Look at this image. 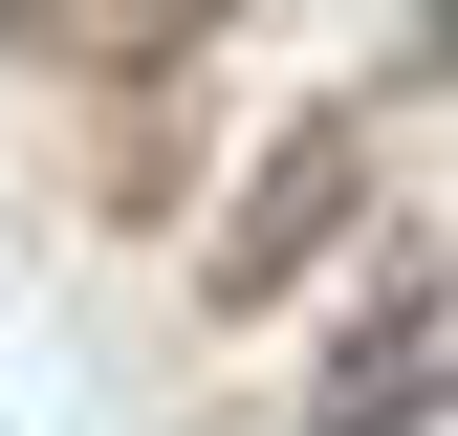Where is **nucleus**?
Returning a JSON list of instances; mask_svg holds the SVG:
<instances>
[{
    "label": "nucleus",
    "mask_w": 458,
    "mask_h": 436,
    "mask_svg": "<svg viewBox=\"0 0 458 436\" xmlns=\"http://www.w3.org/2000/svg\"><path fill=\"white\" fill-rule=\"evenodd\" d=\"M306 436H415V415H393V393H327V415H306Z\"/></svg>",
    "instance_id": "2"
},
{
    "label": "nucleus",
    "mask_w": 458,
    "mask_h": 436,
    "mask_svg": "<svg viewBox=\"0 0 458 436\" xmlns=\"http://www.w3.org/2000/svg\"><path fill=\"white\" fill-rule=\"evenodd\" d=\"M350 197H371V131H350V109H306V131L241 175V218L197 240V306H284L327 240H350Z\"/></svg>",
    "instance_id": "1"
},
{
    "label": "nucleus",
    "mask_w": 458,
    "mask_h": 436,
    "mask_svg": "<svg viewBox=\"0 0 458 436\" xmlns=\"http://www.w3.org/2000/svg\"><path fill=\"white\" fill-rule=\"evenodd\" d=\"M0 22H22V0H0Z\"/></svg>",
    "instance_id": "3"
}]
</instances>
